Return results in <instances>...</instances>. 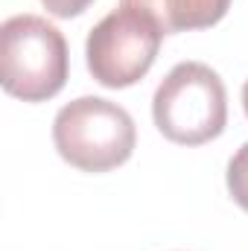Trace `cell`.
Here are the masks:
<instances>
[{
	"instance_id": "6da1fadb",
	"label": "cell",
	"mask_w": 248,
	"mask_h": 251,
	"mask_svg": "<svg viewBox=\"0 0 248 251\" xmlns=\"http://www.w3.org/2000/svg\"><path fill=\"white\" fill-rule=\"evenodd\" d=\"M67 41L38 15H12L0 26V82L24 102L53 100L67 82Z\"/></svg>"
},
{
	"instance_id": "7a4b0ae2",
	"label": "cell",
	"mask_w": 248,
	"mask_h": 251,
	"mask_svg": "<svg viewBox=\"0 0 248 251\" xmlns=\"http://www.w3.org/2000/svg\"><path fill=\"white\" fill-rule=\"evenodd\" d=\"M158 131L181 146L216 140L228 123V94L213 67L201 62L175 64L152 97Z\"/></svg>"
},
{
	"instance_id": "3957f363",
	"label": "cell",
	"mask_w": 248,
	"mask_h": 251,
	"mask_svg": "<svg viewBox=\"0 0 248 251\" xmlns=\"http://www.w3.org/2000/svg\"><path fill=\"white\" fill-rule=\"evenodd\" d=\"M53 143L70 167L108 173L131 158L137 128L123 105L102 97H79L56 114Z\"/></svg>"
},
{
	"instance_id": "277c9868",
	"label": "cell",
	"mask_w": 248,
	"mask_h": 251,
	"mask_svg": "<svg viewBox=\"0 0 248 251\" xmlns=\"http://www.w3.org/2000/svg\"><path fill=\"white\" fill-rule=\"evenodd\" d=\"M161 41L164 29L152 15L134 6H120L88 32V70L105 88H128L149 73L158 59Z\"/></svg>"
},
{
	"instance_id": "5b68a950",
	"label": "cell",
	"mask_w": 248,
	"mask_h": 251,
	"mask_svg": "<svg viewBox=\"0 0 248 251\" xmlns=\"http://www.w3.org/2000/svg\"><path fill=\"white\" fill-rule=\"evenodd\" d=\"M123 6H134L152 15L164 29V35H173L219 24L228 15L231 0H123Z\"/></svg>"
},
{
	"instance_id": "8992f818",
	"label": "cell",
	"mask_w": 248,
	"mask_h": 251,
	"mask_svg": "<svg viewBox=\"0 0 248 251\" xmlns=\"http://www.w3.org/2000/svg\"><path fill=\"white\" fill-rule=\"evenodd\" d=\"M228 193L243 210H248V143H243L228 161Z\"/></svg>"
},
{
	"instance_id": "52a82bcc",
	"label": "cell",
	"mask_w": 248,
	"mask_h": 251,
	"mask_svg": "<svg viewBox=\"0 0 248 251\" xmlns=\"http://www.w3.org/2000/svg\"><path fill=\"white\" fill-rule=\"evenodd\" d=\"M44 3V9L50 12V15H56V18H76V15H82L94 0H41Z\"/></svg>"
},
{
	"instance_id": "ba28073f",
	"label": "cell",
	"mask_w": 248,
	"mask_h": 251,
	"mask_svg": "<svg viewBox=\"0 0 248 251\" xmlns=\"http://www.w3.org/2000/svg\"><path fill=\"white\" fill-rule=\"evenodd\" d=\"M243 108H246V114H248V79H246V85H243Z\"/></svg>"
}]
</instances>
